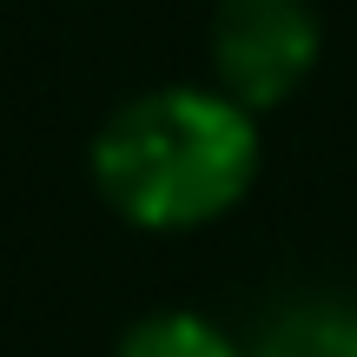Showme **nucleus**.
Returning a JSON list of instances; mask_svg holds the SVG:
<instances>
[{"mask_svg":"<svg viewBox=\"0 0 357 357\" xmlns=\"http://www.w3.org/2000/svg\"><path fill=\"white\" fill-rule=\"evenodd\" d=\"M351 357H357V311H351Z\"/></svg>","mask_w":357,"mask_h":357,"instance_id":"nucleus-4","label":"nucleus"},{"mask_svg":"<svg viewBox=\"0 0 357 357\" xmlns=\"http://www.w3.org/2000/svg\"><path fill=\"white\" fill-rule=\"evenodd\" d=\"M258 178V113L218 86H153L93 132V185L139 231H199Z\"/></svg>","mask_w":357,"mask_h":357,"instance_id":"nucleus-1","label":"nucleus"},{"mask_svg":"<svg viewBox=\"0 0 357 357\" xmlns=\"http://www.w3.org/2000/svg\"><path fill=\"white\" fill-rule=\"evenodd\" d=\"M113 357H252V351H238L212 318H199V311H153V318H139L119 337Z\"/></svg>","mask_w":357,"mask_h":357,"instance_id":"nucleus-3","label":"nucleus"},{"mask_svg":"<svg viewBox=\"0 0 357 357\" xmlns=\"http://www.w3.org/2000/svg\"><path fill=\"white\" fill-rule=\"evenodd\" d=\"M324 53L311 0H218L212 13V86L252 113L284 106Z\"/></svg>","mask_w":357,"mask_h":357,"instance_id":"nucleus-2","label":"nucleus"}]
</instances>
